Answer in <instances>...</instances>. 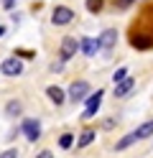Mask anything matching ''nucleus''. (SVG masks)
<instances>
[{
  "label": "nucleus",
  "mask_w": 153,
  "mask_h": 158,
  "mask_svg": "<svg viewBox=\"0 0 153 158\" xmlns=\"http://www.w3.org/2000/svg\"><path fill=\"white\" fill-rule=\"evenodd\" d=\"M133 46H135V48H148L151 46V38H133Z\"/></svg>",
  "instance_id": "18"
},
{
  "label": "nucleus",
  "mask_w": 153,
  "mask_h": 158,
  "mask_svg": "<svg viewBox=\"0 0 153 158\" xmlns=\"http://www.w3.org/2000/svg\"><path fill=\"white\" fill-rule=\"evenodd\" d=\"M74 21V10H71L69 5H56L54 13H51V23L54 26H66Z\"/></svg>",
  "instance_id": "1"
},
{
  "label": "nucleus",
  "mask_w": 153,
  "mask_h": 158,
  "mask_svg": "<svg viewBox=\"0 0 153 158\" xmlns=\"http://www.w3.org/2000/svg\"><path fill=\"white\" fill-rule=\"evenodd\" d=\"M133 87H135V79H133V77H128L125 82L115 84V97H128V94L133 92Z\"/></svg>",
  "instance_id": "10"
},
{
  "label": "nucleus",
  "mask_w": 153,
  "mask_h": 158,
  "mask_svg": "<svg viewBox=\"0 0 153 158\" xmlns=\"http://www.w3.org/2000/svg\"><path fill=\"white\" fill-rule=\"evenodd\" d=\"M95 135H97V133H95V130H89V127H87V130L82 133V138L77 140V145H79V148H87V145H89L92 140H95Z\"/></svg>",
  "instance_id": "14"
},
{
  "label": "nucleus",
  "mask_w": 153,
  "mask_h": 158,
  "mask_svg": "<svg viewBox=\"0 0 153 158\" xmlns=\"http://www.w3.org/2000/svg\"><path fill=\"white\" fill-rule=\"evenodd\" d=\"M125 79H128V69H125V66H120L117 72L112 74V82H115V84H120V82H125Z\"/></svg>",
  "instance_id": "16"
},
{
  "label": "nucleus",
  "mask_w": 153,
  "mask_h": 158,
  "mask_svg": "<svg viewBox=\"0 0 153 158\" xmlns=\"http://www.w3.org/2000/svg\"><path fill=\"white\" fill-rule=\"evenodd\" d=\"M46 94H49V100L54 102L56 107H59V105H64V100H66V94H64V89H61V87H56V84H51V87H46Z\"/></svg>",
  "instance_id": "9"
},
{
  "label": "nucleus",
  "mask_w": 153,
  "mask_h": 158,
  "mask_svg": "<svg viewBox=\"0 0 153 158\" xmlns=\"http://www.w3.org/2000/svg\"><path fill=\"white\" fill-rule=\"evenodd\" d=\"M135 140H138V135H135V130H133V133H128L125 138H120V140L115 143V151H125V148H130Z\"/></svg>",
  "instance_id": "11"
},
{
  "label": "nucleus",
  "mask_w": 153,
  "mask_h": 158,
  "mask_svg": "<svg viewBox=\"0 0 153 158\" xmlns=\"http://www.w3.org/2000/svg\"><path fill=\"white\" fill-rule=\"evenodd\" d=\"M133 0H115V8H128Z\"/></svg>",
  "instance_id": "20"
},
{
  "label": "nucleus",
  "mask_w": 153,
  "mask_h": 158,
  "mask_svg": "<svg viewBox=\"0 0 153 158\" xmlns=\"http://www.w3.org/2000/svg\"><path fill=\"white\" fill-rule=\"evenodd\" d=\"M71 143H74V135H71V133H64V135L59 138V145H61V148H69Z\"/></svg>",
  "instance_id": "17"
},
{
  "label": "nucleus",
  "mask_w": 153,
  "mask_h": 158,
  "mask_svg": "<svg viewBox=\"0 0 153 158\" xmlns=\"http://www.w3.org/2000/svg\"><path fill=\"white\" fill-rule=\"evenodd\" d=\"M79 48H82V54H84V56H95V54L100 51V41H97V38L84 36V38L79 41Z\"/></svg>",
  "instance_id": "7"
},
{
  "label": "nucleus",
  "mask_w": 153,
  "mask_h": 158,
  "mask_svg": "<svg viewBox=\"0 0 153 158\" xmlns=\"http://www.w3.org/2000/svg\"><path fill=\"white\" fill-rule=\"evenodd\" d=\"M20 133H23L31 143H36L38 138H41V125H38V120H23V125H20Z\"/></svg>",
  "instance_id": "5"
},
{
  "label": "nucleus",
  "mask_w": 153,
  "mask_h": 158,
  "mask_svg": "<svg viewBox=\"0 0 153 158\" xmlns=\"http://www.w3.org/2000/svg\"><path fill=\"white\" fill-rule=\"evenodd\" d=\"M66 94H69V100L74 102V105L82 102V100H89V97H87V94H89V84L84 82V79H79V82H74V84L69 87V92H66Z\"/></svg>",
  "instance_id": "2"
},
{
  "label": "nucleus",
  "mask_w": 153,
  "mask_h": 158,
  "mask_svg": "<svg viewBox=\"0 0 153 158\" xmlns=\"http://www.w3.org/2000/svg\"><path fill=\"white\" fill-rule=\"evenodd\" d=\"M23 112V102L20 100H10L8 105H5V115L8 117H15V115H20Z\"/></svg>",
  "instance_id": "12"
},
{
  "label": "nucleus",
  "mask_w": 153,
  "mask_h": 158,
  "mask_svg": "<svg viewBox=\"0 0 153 158\" xmlns=\"http://www.w3.org/2000/svg\"><path fill=\"white\" fill-rule=\"evenodd\" d=\"M5 36V26H0V38H3Z\"/></svg>",
  "instance_id": "22"
},
{
  "label": "nucleus",
  "mask_w": 153,
  "mask_h": 158,
  "mask_svg": "<svg viewBox=\"0 0 153 158\" xmlns=\"http://www.w3.org/2000/svg\"><path fill=\"white\" fill-rule=\"evenodd\" d=\"M0 158H18V151H15V148H8V151L0 153Z\"/></svg>",
  "instance_id": "19"
},
{
  "label": "nucleus",
  "mask_w": 153,
  "mask_h": 158,
  "mask_svg": "<svg viewBox=\"0 0 153 158\" xmlns=\"http://www.w3.org/2000/svg\"><path fill=\"white\" fill-rule=\"evenodd\" d=\"M36 158H54V153H51V151H41Z\"/></svg>",
  "instance_id": "21"
},
{
  "label": "nucleus",
  "mask_w": 153,
  "mask_h": 158,
  "mask_svg": "<svg viewBox=\"0 0 153 158\" xmlns=\"http://www.w3.org/2000/svg\"><path fill=\"white\" fill-rule=\"evenodd\" d=\"M102 89H97L95 94H89V100H87V107H84V117H95L97 110H100V105H102Z\"/></svg>",
  "instance_id": "6"
},
{
  "label": "nucleus",
  "mask_w": 153,
  "mask_h": 158,
  "mask_svg": "<svg viewBox=\"0 0 153 158\" xmlns=\"http://www.w3.org/2000/svg\"><path fill=\"white\" fill-rule=\"evenodd\" d=\"M77 48H79L77 38H74V36H64V38H61V51H59L61 61H69V59L77 54Z\"/></svg>",
  "instance_id": "4"
},
{
  "label": "nucleus",
  "mask_w": 153,
  "mask_h": 158,
  "mask_svg": "<svg viewBox=\"0 0 153 158\" xmlns=\"http://www.w3.org/2000/svg\"><path fill=\"white\" fill-rule=\"evenodd\" d=\"M102 5H105V0H87V10L89 13H100Z\"/></svg>",
  "instance_id": "15"
},
{
  "label": "nucleus",
  "mask_w": 153,
  "mask_h": 158,
  "mask_svg": "<svg viewBox=\"0 0 153 158\" xmlns=\"http://www.w3.org/2000/svg\"><path fill=\"white\" fill-rule=\"evenodd\" d=\"M15 3V0H5V8H10V5H13Z\"/></svg>",
  "instance_id": "23"
},
{
  "label": "nucleus",
  "mask_w": 153,
  "mask_h": 158,
  "mask_svg": "<svg viewBox=\"0 0 153 158\" xmlns=\"http://www.w3.org/2000/svg\"><path fill=\"white\" fill-rule=\"evenodd\" d=\"M97 41H100V48H105V51H110V48L117 44V31H112V28H107V31L102 33V36L97 38Z\"/></svg>",
  "instance_id": "8"
},
{
  "label": "nucleus",
  "mask_w": 153,
  "mask_h": 158,
  "mask_svg": "<svg viewBox=\"0 0 153 158\" xmlns=\"http://www.w3.org/2000/svg\"><path fill=\"white\" fill-rule=\"evenodd\" d=\"M0 74H5V77H18V74H23V61L15 59V56L3 59V64H0Z\"/></svg>",
  "instance_id": "3"
},
{
  "label": "nucleus",
  "mask_w": 153,
  "mask_h": 158,
  "mask_svg": "<svg viewBox=\"0 0 153 158\" xmlns=\"http://www.w3.org/2000/svg\"><path fill=\"white\" fill-rule=\"evenodd\" d=\"M135 135H138V140H143V138L153 135V120H146L143 125H138V127H135Z\"/></svg>",
  "instance_id": "13"
}]
</instances>
